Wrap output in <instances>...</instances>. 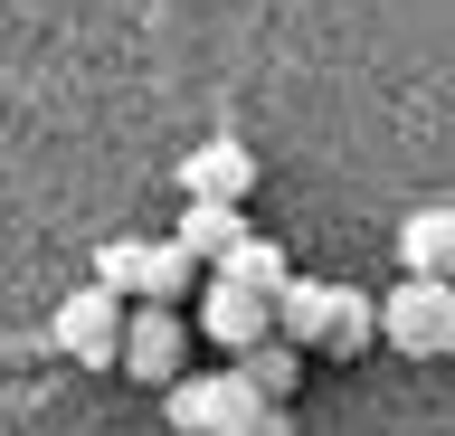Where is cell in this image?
I'll use <instances>...</instances> for the list:
<instances>
[{"instance_id": "6", "label": "cell", "mask_w": 455, "mask_h": 436, "mask_svg": "<svg viewBox=\"0 0 455 436\" xmlns=\"http://www.w3.org/2000/svg\"><path fill=\"white\" fill-rule=\"evenodd\" d=\"M247 190H256V152L237 143V133L180 152V200H247Z\"/></svg>"}, {"instance_id": "9", "label": "cell", "mask_w": 455, "mask_h": 436, "mask_svg": "<svg viewBox=\"0 0 455 436\" xmlns=\"http://www.w3.org/2000/svg\"><path fill=\"white\" fill-rule=\"evenodd\" d=\"M209 266H219V275H237V285H256L266 304H275V285L294 275V266H284V247H275V237H256V228H247V237H228Z\"/></svg>"}, {"instance_id": "2", "label": "cell", "mask_w": 455, "mask_h": 436, "mask_svg": "<svg viewBox=\"0 0 455 436\" xmlns=\"http://www.w3.org/2000/svg\"><path fill=\"white\" fill-rule=\"evenodd\" d=\"M48 342L76 361V370H95V379H114V342H124V294H105V285H85V294H67L48 313Z\"/></svg>"}, {"instance_id": "7", "label": "cell", "mask_w": 455, "mask_h": 436, "mask_svg": "<svg viewBox=\"0 0 455 436\" xmlns=\"http://www.w3.org/2000/svg\"><path fill=\"white\" fill-rule=\"evenodd\" d=\"M446 257H455V209L446 200L408 209V218H398V266H408V275H446Z\"/></svg>"}, {"instance_id": "5", "label": "cell", "mask_w": 455, "mask_h": 436, "mask_svg": "<svg viewBox=\"0 0 455 436\" xmlns=\"http://www.w3.org/2000/svg\"><path fill=\"white\" fill-rule=\"evenodd\" d=\"M199 332H209V342H219V351H247V342H266V294H256V285H237V275H219V266H199Z\"/></svg>"}, {"instance_id": "3", "label": "cell", "mask_w": 455, "mask_h": 436, "mask_svg": "<svg viewBox=\"0 0 455 436\" xmlns=\"http://www.w3.org/2000/svg\"><path fill=\"white\" fill-rule=\"evenodd\" d=\"M180 351H190L180 304H133V313H124V342H114V370L162 389V379H180Z\"/></svg>"}, {"instance_id": "8", "label": "cell", "mask_w": 455, "mask_h": 436, "mask_svg": "<svg viewBox=\"0 0 455 436\" xmlns=\"http://www.w3.org/2000/svg\"><path fill=\"white\" fill-rule=\"evenodd\" d=\"M190 285H199L190 247H180V237H171V247L142 237V266H133V294H124V304H190Z\"/></svg>"}, {"instance_id": "14", "label": "cell", "mask_w": 455, "mask_h": 436, "mask_svg": "<svg viewBox=\"0 0 455 436\" xmlns=\"http://www.w3.org/2000/svg\"><path fill=\"white\" fill-rule=\"evenodd\" d=\"M228 436H294V427H284V399H266V408H247V417H237V427H228Z\"/></svg>"}, {"instance_id": "1", "label": "cell", "mask_w": 455, "mask_h": 436, "mask_svg": "<svg viewBox=\"0 0 455 436\" xmlns=\"http://www.w3.org/2000/svg\"><path fill=\"white\" fill-rule=\"evenodd\" d=\"M370 342L408 351V361L455 351V294H446V275H408L398 294H379V304H370Z\"/></svg>"}, {"instance_id": "10", "label": "cell", "mask_w": 455, "mask_h": 436, "mask_svg": "<svg viewBox=\"0 0 455 436\" xmlns=\"http://www.w3.org/2000/svg\"><path fill=\"white\" fill-rule=\"evenodd\" d=\"M228 237H247V209H237V200H190V209H180V247H190V266H209Z\"/></svg>"}, {"instance_id": "4", "label": "cell", "mask_w": 455, "mask_h": 436, "mask_svg": "<svg viewBox=\"0 0 455 436\" xmlns=\"http://www.w3.org/2000/svg\"><path fill=\"white\" fill-rule=\"evenodd\" d=\"M162 408H171L180 436H228L247 408H266V399L247 389V370H219V379H162Z\"/></svg>"}, {"instance_id": "13", "label": "cell", "mask_w": 455, "mask_h": 436, "mask_svg": "<svg viewBox=\"0 0 455 436\" xmlns=\"http://www.w3.org/2000/svg\"><path fill=\"white\" fill-rule=\"evenodd\" d=\"M133 266H142V237H105V247H95V285L133 294Z\"/></svg>"}, {"instance_id": "11", "label": "cell", "mask_w": 455, "mask_h": 436, "mask_svg": "<svg viewBox=\"0 0 455 436\" xmlns=\"http://www.w3.org/2000/svg\"><path fill=\"white\" fill-rule=\"evenodd\" d=\"M237 370H247L256 399H294V379H304V351H294V342H247V351H237Z\"/></svg>"}, {"instance_id": "12", "label": "cell", "mask_w": 455, "mask_h": 436, "mask_svg": "<svg viewBox=\"0 0 455 436\" xmlns=\"http://www.w3.org/2000/svg\"><path fill=\"white\" fill-rule=\"evenodd\" d=\"M361 342H370V294H351V285H341V313L323 322V342H313V351H341V361H351Z\"/></svg>"}]
</instances>
